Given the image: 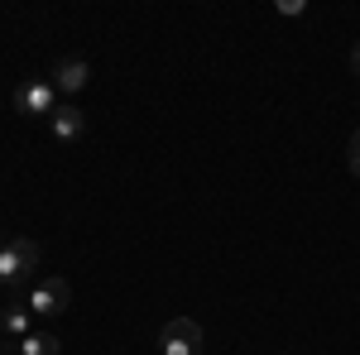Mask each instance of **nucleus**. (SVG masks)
Segmentation results:
<instances>
[{"instance_id": "obj_1", "label": "nucleus", "mask_w": 360, "mask_h": 355, "mask_svg": "<svg viewBox=\"0 0 360 355\" xmlns=\"http://www.w3.org/2000/svg\"><path fill=\"white\" fill-rule=\"evenodd\" d=\"M34 269H39V245H34V240H5V245H0V283H5V288L25 293V283H29Z\"/></svg>"}, {"instance_id": "obj_2", "label": "nucleus", "mask_w": 360, "mask_h": 355, "mask_svg": "<svg viewBox=\"0 0 360 355\" xmlns=\"http://www.w3.org/2000/svg\"><path fill=\"white\" fill-rule=\"evenodd\" d=\"M68 302H72V288H68V278H39V283H29L25 288V307L29 312H39V317H58V312H68Z\"/></svg>"}, {"instance_id": "obj_3", "label": "nucleus", "mask_w": 360, "mask_h": 355, "mask_svg": "<svg viewBox=\"0 0 360 355\" xmlns=\"http://www.w3.org/2000/svg\"><path fill=\"white\" fill-rule=\"evenodd\" d=\"M159 355H202V327L193 317H173L159 331Z\"/></svg>"}, {"instance_id": "obj_4", "label": "nucleus", "mask_w": 360, "mask_h": 355, "mask_svg": "<svg viewBox=\"0 0 360 355\" xmlns=\"http://www.w3.org/2000/svg\"><path fill=\"white\" fill-rule=\"evenodd\" d=\"M53 91H58L53 82H39L34 77V82H25L15 91V106L25 110V115H53Z\"/></svg>"}, {"instance_id": "obj_5", "label": "nucleus", "mask_w": 360, "mask_h": 355, "mask_svg": "<svg viewBox=\"0 0 360 355\" xmlns=\"http://www.w3.org/2000/svg\"><path fill=\"white\" fill-rule=\"evenodd\" d=\"M49 125H53V139H58V144H77V139L86 135V115L72 106V101H68V106H53Z\"/></svg>"}, {"instance_id": "obj_6", "label": "nucleus", "mask_w": 360, "mask_h": 355, "mask_svg": "<svg viewBox=\"0 0 360 355\" xmlns=\"http://www.w3.org/2000/svg\"><path fill=\"white\" fill-rule=\"evenodd\" d=\"M86 82H91V63H86V58H63V63L53 67V86H58V91H68V96L82 91Z\"/></svg>"}, {"instance_id": "obj_7", "label": "nucleus", "mask_w": 360, "mask_h": 355, "mask_svg": "<svg viewBox=\"0 0 360 355\" xmlns=\"http://www.w3.org/2000/svg\"><path fill=\"white\" fill-rule=\"evenodd\" d=\"M0 331H5V336H15V341H25L29 331H34V312H29L25 302H20V307H15V302H10V307H0Z\"/></svg>"}, {"instance_id": "obj_8", "label": "nucleus", "mask_w": 360, "mask_h": 355, "mask_svg": "<svg viewBox=\"0 0 360 355\" xmlns=\"http://www.w3.org/2000/svg\"><path fill=\"white\" fill-rule=\"evenodd\" d=\"M58 351H63V341L49 336V331H29L25 341L15 346V355H58Z\"/></svg>"}, {"instance_id": "obj_9", "label": "nucleus", "mask_w": 360, "mask_h": 355, "mask_svg": "<svg viewBox=\"0 0 360 355\" xmlns=\"http://www.w3.org/2000/svg\"><path fill=\"white\" fill-rule=\"evenodd\" d=\"M274 10H278V15H307L303 0H274Z\"/></svg>"}, {"instance_id": "obj_10", "label": "nucleus", "mask_w": 360, "mask_h": 355, "mask_svg": "<svg viewBox=\"0 0 360 355\" xmlns=\"http://www.w3.org/2000/svg\"><path fill=\"white\" fill-rule=\"evenodd\" d=\"M346 164H351V173H356V178H360V130H356V135H351V159H346Z\"/></svg>"}, {"instance_id": "obj_11", "label": "nucleus", "mask_w": 360, "mask_h": 355, "mask_svg": "<svg viewBox=\"0 0 360 355\" xmlns=\"http://www.w3.org/2000/svg\"><path fill=\"white\" fill-rule=\"evenodd\" d=\"M351 67H356V72H360V44H356V53H351Z\"/></svg>"}]
</instances>
